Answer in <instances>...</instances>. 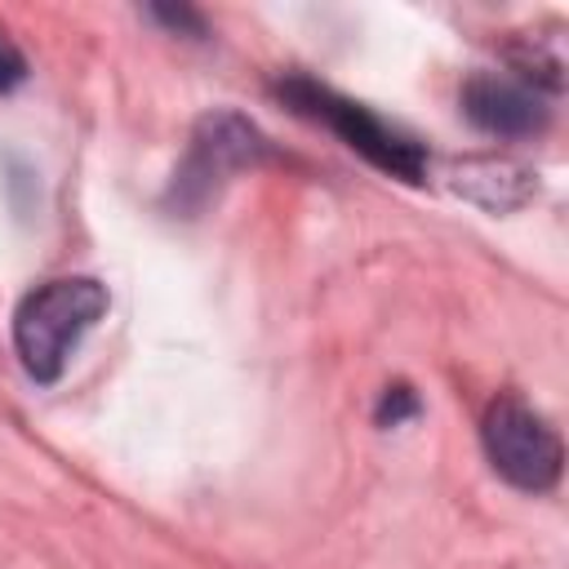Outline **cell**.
Segmentation results:
<instances>
[{"instance_id": "ba28073f", "label": "cell", "mask_w": 569, "mask_h": 569, "mask_svg": "<svg viewBox=\"0 0 569 569\" xmlns=\"http://www.w3.org/2000/svg\"><path fill=\"white\" fill-rule=\"evenodd\" d=\"M22 80H27V58H22V49L0 31V93L18 89Z\"/></svg>"}, {"instance_id": "8992f818", "label": "cell", "mask_w": 569, "mask_h": 569, "mask_svg": "<svg viewBox=\"0 0 569 569\" xmlns=\"http://www.w3.org/2000/svg\"><path fill=\"white\" fill-rule=\"evenodd\" d=\"M458 191H467L485 209H511L533 191V182H529V169L489 160V164H467V178H458Z\"/></svg>"}, {"instance_id": "52a82bcc", "label": "cell", "mask_w": 569, "mask_h": 569, "mask_svg": "<svg viewBox=\"0 0 569 569\" xmlns=\"http://www.w3.org/2000/svg\"><path fill=\"white\" fill-rule=\"evenodd\" d=\"M413 413H418V396H413L405 382H396V387L382 391V400H378V422H382V427H400V422L413 418Z\"/></svg>"}, {"instance_id": "7a4b0ae2", "label": "cell", "mask_w": 569, "mask_h": 569, "mask_svg": "<svg viewBox=\"0 0 569 569\" xmlns=\"http://www.w3.org/2000/svg\"><path fill=\"white\" fill-rule=\"evenodd\" d=\"M276 93H280L298 116H307V120L333 129V133H338L356 156H365L373 169H382V173H391V178H405V182H422V173H427V151H422L409 133H400V129H391L387 120H378L365 102L342 98L338 89H329V84H320V80H311V76H284V80L276 84Z\"/></svg>"}, {"instance_id": "3957f363", "label": "cell", "mask_w": 569, "mask_h": 569, "mask_svg": "<svg viewBox=\"0 0 569 569\" xmlns=\"http://www.w3.org/2000/svg\"><path fill=\"white\" fill-rule=\"evenodd\" d=\"M480 445L489 467L525 493H547L560 480L565 467V445L556 436V427L520 396H498L489 400L485 418H480Z\"/></svg>"}, {"instance_id": "277c9868", "label": "cell", "mask_w": 569, "mask_h": 569, "mask_svg": "<svg viewBox=\"0 0 569 569\" xmlns=\"http://www.w3.org/2000/svg\"><path fill=\"white\" fill-rule=\"evenodd\" d=\"M262 156H267V142H262V133L244 116L209 111L191 129V142H187V156H182V164L173 173L169 200L191 213V209L209 204V196H218V187L231 173H240L244 164H253Z\"/></svg>"}, {"instance_id": "6da1fadb", "label": "cell", "mask_w": 569, "mask_h": 569, "mask_svg": "<svg viewBox=\"0 0 569 569\" xmlns=\"http://www.w3.org/2000/svg\"><path fill=\"white\" fill-rule=\"evenodd\" d=\"M107 284L93 276H58L22 293L13 311V351L36 382H58L80 338L107 316Z\"/></svg>"}, {"instance_id": "5b68a950", "label": "cell", "mask_w": 569, "mask_h": 569, "mask_svg": "<svg viewBox=\"0 0 569 569\" xmlns=\"http://www.w3.org/2000/svg\"><path fill=\"white\" fill-rule=\"evenodd\" d=\"M458 102H462V116L493 138H529L547 124V98L516 76L476 71L462 80Z\"/></svg>"}, {"instance_id": "9c48e42d", "label": "cell", "mask_w": 569, "mask_h": 569, "mask_svg": "<svg viewBox=\"0 0 569 569\" xmlns=\"http://www.w3.org/2000/svg\"><path fill=\"white\" fill-rule=\"evenodd\" d=\"M151 18H160V22H169L173 31H178V27H187V31H204V22H200V13H191V9H151Z\"/></svg>"}]
</instances>
